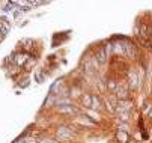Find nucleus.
Wrapping results in <instances>:
<instances>
[{
  "mask_svg": "<svg viewBox=\"0 0 152 143\" xmlns=\"http://www.w3.org/2000/svg\"><path fill=\"white\" fill-rule=\"evenodd\" d=\"M128 78H129V86H131L133 89H136V88H137V83H139L137 72H136L134 69H131V71H129V74H128Z\"/></svg>",
  "mask_w": 152,
  "mask_h": 143,
  "instance_id": "f257e3e1",
  "label": "nucleus"
},
{
  "mask_svg": "<svg viewBox=\"0 0 152 143\" xmlns=\"http://www.w3.org/2000/svg\"><path fill=\"white\" fill-rule=\"evenodd\" d=\"M59 137L60 139H69V137H72V131L68 128H59Z\"/></svg>",
  "mask_w": 152,
  "mask_h": 143,
  "instance_id": "f03ea898",
  "label": "nucleus"
},
{
  "mask_svg": "<svg viewBox=\"0 0 152 143\" xmlns=\"http://www.w3.org/2000/svg\"><path fill=\"white\" fill-rule=\"evenodd\" d=\"M116 137H118V140H121V143H126V142L129 140V136H128V133H125L124 130H119Z\"/></svg>",
  "mask_w": 152,
  "mask_h": 143,
  "instance_id": "7ed1b4c3",
  "label": "nucleus"
},
{
  "mask_svg": "<svg viewBox=\"0 0 152 143\" xmlns=\"http://www.w3.org/2000/svg\"><path fill=\"white\" fill-rule=\"evenodd\" d=\"M96 57H98V62H99V63H104V62H105V57H108L107 53H105V48H101V50L98 51V56H96Z\"/></svg>",
  "mask_w": 152,
  "mask_h": 143,
  "instance_id": "20e7f679",
  "label": "nucleus"
},
{
  "mask_svg": "<svg viewBox=\"0 0 152 143\" xmlns=\"http://www.w3.org/2000/svg\"><path fill=\"white\" fill-rule=\"evenodd\" d=\"M27 60V54H18V59H15V62L18 65H23V62Z\"/></svg>",
  "mask_w": 152,
  "mask_h": 143,
  "instance_id": "39448f33",
  "label": "nucleus"
}]
</instances>
